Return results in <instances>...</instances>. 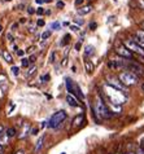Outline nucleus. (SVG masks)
<instances>
[{
	"mask_svg": "<svg viewBox=\"0 0 144 154\" xmlns=\"http://www.w3.org/2000/svg\"><path fill=\"white\" fill-rule=\"evenodd\" d=\"M91 114L96 123H99L103 119H111L114 117V114L109 110L107 102L104 101L103 95L100 92H97L94 98V104L91 105Z\"/></svg>",
	"mask_w": 144,
	"mask_h": 154,
	"instance_id": "1",
	"label": "nucleus"
},
{
	"mask_svg": "<svg viewBox=\"0 0 144 154\" xmlns=\"http://www.w3.org/2000/svg\"><path fill=\"white\" fill-rule=\"evenodd\" d=\"M103 98L108 102H112L114 105H122L126 102V96H124V93L120 89H116L111 87L108 84H104V93H103Z\"/></svg>",
	"mask_w": 144,
	"mask_h": 154,
	"instance_id": "2",
	"label": "nucleus"
},
{
	"mask_svg": "<svg viewBox=\"0 0 144 154\" xmlns=\"http://www.w3.org/2000/svg\"><path fill=\"white\" fill-rule=\"evenodd\" d=\"M66 118H67V113L65 112V110H58V112H56L52 117L49 118V121L47 123V127L52 128V130H57V128L66 121Z\"/></svg>",
	"mask_w": 144,
	"mask_h": 154,
	"instance_id": "3",
	"label": "nucleus"
},
{
	"mask_svg": "<svg viewBox=\"0 0 144 154\" xmlns=\"http://www.w3.org/2000/svg\"><path fill=\"white\" fill-rule=\"evenodd\" d=\"M117 76L120 78V80H121V82L124 83L127 88H129V87H133V85H136L138 82H139V76H138L136 74H134L133 71H129V70L121 71Z\"/></svg>",
	"mask_w": 144,
	"mask_h": 154,
	"instance_id": "4",
	"label": "nucleus"
},
{
	"mask_svg": "<svg viewBox=\"0 0 144 154\" xmlns=\"http://www.w3.org/2000/svg\"><path fill=\"white\" fill-rule=\"evenodd\" d=\"M105 84L111 85V87L116 88V89H120V91H125V92H127V89H129L124 83L121 82L118 76L113 75V74H108L107 76H105Z\"/></svg>",
	"mask_w": 144,
	"mask_h": 154,
	"instance_id": "5",
	"label": "nucleus"
},
{
	"mask_svg": "<svg viewBox=\"0 0 144 154\" xmlns=\"http://www.w3.org/2000/svg\"><path fill=\"white\" fill-rule=\"evenodd\" d=\"M122 43H124V45L129 51H131L134 54H138V56H143L144 57V48H142L139 44H136V43L131 39V38H125V39L122 40Z\"/></svg>",
	"mask_w": 144,
	"mask_h": 154,
	"instance_id": "6",
	"label": "nucleus"
},
{
	"mask_svg": "<svg viewBox=\"0 0 144 154\" xmlns=\"http://www.w3.org/2000/svg\"><path fill=\"white\" fill-rule=\"evenodd\" d=\"M114 53L124 60H134V53L124 45V43H117L114 47Z\"/></svg>",
	"mask_w": 144,
	"mask_h": 154,
	"instance_id": "7",
	"label": "nucleus"
},
{
	"mask_svg": "<svg viewBox=\"0 0 144 154\" xmlns=\"http://www.w3.org/2000/svg\"><path fill=\"white\" fill-rule=\"evenodd\" d=\"M30 131H31V125L29 122H25L21 125V131H20V134L17 135V137H18L20 140H23V139H26L29 135H30Z\"/></svg>",
	"mask_w": 144,
	"mask_h": 154,
	"instance_id": "8",
	"label": "nucleus"
},
{
	"mask_svg": "<svg viewBox=\"0 0 144 154\" xmlns=\"http://www.w3.org/2000/svg\"><path fill=\"white\" fill-rule=\"evenodd\" d=\"M84 122H86L84 114H78V115H75V117L73 118V121H71V128H73V130H79Z\"/></svg>",
	"mask_w": 144,
	"mask_h": 154,
	"instance_id": "9",
	"label": "nucleus"
},
{
	"mask_svg": "<svg viewBox=\"0 0 144 154\" xmlns=\"http://www.w3.org/2000/svg\"><path fill=\"white\" fill-rule=\"evenodd\" d=\"M65 98H66V102L69 104V106H71V108H78V106H80L79 100L74 95H71V93H67Z\"/></svg>",
	"mask_w": 144,
	"mask_h": 154,
	"instance_id": "10",
	"label": "nucleus"
},
{
	"mask_svg": "<svg viewBox=\"0 0 144 154\" xmlns=\"http://www.w3.org/2000/svg\"><path fill=\"white\" fill-rule=\"evenodd\" d=\"M44 140H45V136H44V135H42L38 139L36 144H35V146H34V153H35V154H39V153H40V150H42V149H43Z\"/></svg>",
	"mask_w": 144,
	"mask_h": 154,
	"instance_id": "11",
	"label": "nucleus"
},
{
	"mask_svg": "<svg viewBox=\"0 0 144 154\" xmlns=\"http://www.w3.org/2000/svg\"><path fill=\"white\" fill-rule=\"evenodd\" d=\"M73 95H74L75 97H77L79 101H80V100H83V98H84V95H83L82 89H80V87H79V85H78L77 83H75V82L73 83Z\"/></svg>",
	"mask_w": 144,
	"mask_h": 154,
	"instance_id": "12",
	"label": "nucleus"
},
{
	"mask_svg": "<svg viewBox=\"0 0 144 154\" xmlns=\"http://www.w3.org/2000/svg\"><path fill=\"white\" fill-rule=\"evenodd\" d=\"M84 69H86V71L88 72V74H92L94 70H95V65L88 58H84Z\"/></svg>",
	"mask_w": 144,
	"mask_h": 154,
	"instance_id": "13",
	"label": "nucleus"
},
{
	"mask_svg": "<svg viewBox=\"0 0 144 154\" xmlns=\"http://www.w3.org/2000/svg\"><path fill=\"white\" fill-rule=\"evenodd\" d=\"M2 57L4 58V61H5L7 63H13V57H12V54L8 52L7 49L2 51Z\"/></svg>",
	"mask_w": 144,
	"mask_h": 154,
	"instance_id": "14",
	"label": "nucleus"
},
{
	"mask_svg": "<svg viewBox=\"0 0 144 154\" xmlns=\"http://www.w3.org/2000/svg\"><path fill=\"white\" fill-rule=\"evenodd\" d=\"M92 12V5H86V7H80L78 9V14L79 16H86Z\"/></svg>",
	"mask_w": 144,
	"mask_h": 154,
	"instance_id": "15",
	"label": "nucleus"
},
{
	"mask_svg": "<svg viewBox=\"0 0 144 154\" xmlns=\"http://www.w3.org/2000/svg\"><path fill=\"white\" fill-rule=\"evenodd\" d=\"M5 134H7V136L9 139H13V137H16V136L18 135V132H17V130L14 127H9V128H7L5 130Z\"/></svg>",
	"mask_w": 144,
	"mask_h": 154,
	"instance_id": "16",
	"label": "nucleus"
},
{
	"mask_svg": "<svg viewBox=\"0 0 144 154\" xmlns=\"http://www.w3.org/2000/svg\"><path fill=\"white\" fill-rule=\"evenodd\" d=\"M94 53H95V48L92 45H87L86 48H84V58L91 57Z\"/></svg>",
	"mask_w": 144,
	"mask_h": 154,
	"instance_id": "17",
	"label": "nucleus"
},
{
	"mask_svg": "<svg viewBox=\"0 0 144 154\" xmlns=\"http://www.w3.org/2000/svg\"><path fill=\"white\" fill-rule=\"evenodd\" d=\"M131 39H133L135 43H136V44L140 45L142 48H144V39H142L140 36H138L136 34H134V35H131Z\"/></svg>",
	"mask_w": 144,
	"mask_h": 154,
	"instance_id": "18",
	"label": "nucleus"
},
{
	"mask_svg": "<svg viewBox=\"0 0 144 154\" xmlns=\"http://www.w3.org/2000/svg\"><path fill=\"white\" fill-rule=\"evenodd\" d=\"M9 137H8L7 136V134L5 132H4V134L0 136V145H2V146H5V145H8V143H9Z\"/></svg>",
	"mask_w": 144,
	"mask_h": 154,
	"instance_id": "19",
	"label": "nucleus"
},
{
	"mask_svg": "<svg viewBox=\"0 0 144 154\" xmlns=\"http://www.w3.org/2000/svg\"><path fill=\"white\" fill-rule=\"evenodd\" d=\"M51 35H52V30H45V31H43V34L40 35V39L43 42H45V40L49 39Z\"/></svg>",
	"mask_w": 144,
	"mask_h": 154,
	"instance_id": "20",
	"label": "nucleus"
},
{
	"mask_svg": "<svg viewBox=\"0 0 144 154\" xmlns=\"http://www.w3.org/2000/svg\"><path fill=\"white\" fill-rule=\"evenodd\" d=\"M35 71H36V65H31L30 69H29L27 72H26V76L27 78H30V76H33L34 74H35Z\"/></svg>",
	"mask_w": 144,
	"mask_h": 154,
	"instance_id": "21",
	"label": "nucleus"
},
{
	"mask_svg": "<svg viewBox=\"0 0 144 154\" xmlns=\"http://www.w3.org/2000/svg\"><path fill=\"white\" fill-rule=\"evenodd\" d=\"M60 27H61V23L58 22V21H56V22H52V23L49 25V29L51 30H58Z\"/></svg>",
	"mask_w": 144,
	"mask_h": 154,
	"instance_id": "22",
	"label": "nucleus"
},
{
	"mask_svg": "<svg viewBox=\"0 0 144 154\" xmlns=\"http://www.w3.org/2000/svg\"><path fill=\"white\" fill-rule=\"evenodd\" d=\"M69 40H70V35H69V34H66V35H65L64 38H62V42L60 43V44H61V47H64V45H66V44H67V43H69Z\"/></svg>",
	"mask_w": 144,
	"mask_h": 154,
	"instance_id": "23",
	"label": "nucleus"
},
{
	"mask_svg": "<svg viewBox=\"0 0 144 154\" xmlns=\"http://www.w3.org/2000/svg\"><path fill=\"white\" fill-rule=\"evenodd\" d=\"M21 65H22V67H29V65H30L29 58H25V57L21 58Z\"/></svg>",
	"mask_w": 144,
	"mask_h": 154,
	"instance_id": "24",
	"label": "nucleus"
},
{
	"mask_svg": "<svg viewBox=\"0 0 144 154\" xmlns=\"http://www.w3.org/2000/svg\"><path fill=\"white\" fill-rule=\"evenodd\" d=\"M11 71H12V74H13L14 76H17L20 74V67L18 66H12L11 67Z\"/></svg>",
	"mask_w": 144,
	"mask_h": 154,
	"instance_id": "25",
	"label": "nucleus"
},
{
	"mask_svg": "<svg viewBox=\"0 0 144 154\" xmlns=\"http://www.w3.org/2000/svg\"><path fill=\"white\" fill-rule=\"evenodd\" d=\"M55 58H56V51H52L49 54V62H55Z\"/></svg>",
	"mask_w": 144,
	"mask_h": 154,
	"instance_id": "26",
	"label": "nucleus"
},
{
	"mask_svg": "<svg viewBox=\"0 0 144 154\" xmlns=\"http://www.w3.org/2000/svg\"><path fill=\"white\" fill-rule=\"evenodd\" d=\"M44 25H45V21H44V20H42V18H39V20H38V21H36V26H39V27H43V26H44Z\"/></svg>",
	"mask_w": 144,
	"mask_h": 154,
	"instance_id": "27",
	"label": "nucleus"
},
{
	"mask_svg": "<svg viewBox=\"0 0 144 154\" xmlns=\"http://www.w3.org/2000/svg\"><path fill=\"white\" fill-rule=\"evenodd\" d=\"M69 27H70V30H71V31H75V32H78L79 30H80V29H79V26H78V25H70Z\"/></svg>",
	"mask_w": 144,
	"mask_h": 154,
	"instance_id": "28",
	"label": "nucleus"
},
{
	"mask_svg": "<svg viewBox=\"0 0 144 154\" xmlns=\"http://www.w3.org/2000/svg\"><path fill=\"white\" fill-rule=\"evenodd\" d=\"M35 13H36L38 16H42V14H44V13H45V12H44V8L39 7V8H38V9H36V12H35Z\"/></svg>",
	"mask_w": 144,
	"mask_h": 154,
	"instance_id": "29",
	"label": "nucleus"
},
{
	"mask_svg": "<svg viewBox=\"0 0 144 154\" xmlns=\"http://www.w3.org/2000/svg\"><path fill=\"white\" fill-rule=\"evenodd\" d=\"M135 154H144V148L142 146V145L136 148V150H135Z\"/></svg>",
	"mask_w": 144,
	"mask_h": 154,
	"instance_id": "30",
	"label": "nucleus"
},
{
	"mask_svg": "<svg viewBox=\"0 0 144 154\" xmlns=\"http://www.w3.org/2000/svg\"><path fill=\"white\" fill-rule=\"evenodd\" d=\"M38 132H39V128H38V127H31L30 135H38Z\"/></svg>",
	"mask_w": 144,
	"mask_h": 154,
	"instance_id": "31",
	"label": "nucleus"
},
{
	"mask_svg": "<svg viewBox=\"0 0 144 154\" xmlns=\"http://www.w3.org/2000/svg\"><path fill=\"white\" fill-rule=\"evenodd\" d=\"M49 78H51L49 74H45V75H43V76H40V80H42V82H48Z\"/></svg>",
	"mask_w": 144,
	"mask_h": 154,
	"instance_id": "32",
	"label": "nucleus"
},
{
	"mask_svg": "<svg viewBox=\"0 0 144 154\" xmlns=\"http://www.w3.org/2000/svg\"><path fill=\"white\" fill-rule=\"evenodd\" d=\"M135 34H136L138 36H140L142 39H144V30H142V29H140V30H138V31L135 32Z\"/></svg>",
	"mask_w": 144,
	"mask_h": 154,
	"instance_id": "33",
	"label": "nucleus"
},
{
	"mask_svg": "<svg viewBox=\"0 0 144 154\" xmlns=\"http://www.w3.org/2000/svg\"><path fill=\"white\" fill-rule=\"evenodd\" d=\"M29 61H30V63L35 62V61H36V56H35V54H31V56L29 57Z\"/></svg>",
	"mask_w": 144,
	"mask_h": 154,
	"instance_id": "34",
	"label": "nucleus"
},
{
	"mask_svg": "<svg viewBox=\"0 0 144 154\" xmlns=\"http://www.w3.org/2000/svg\"><path fill=\"white\" fill-rule=\"evenodd\" d=\"M84 3V0H75L74 2V4H75V7H80L82 4Z\"/></svg>",
	"mask_w": 144,
	"mask_h": 154,
	"instance_id": "35",
	"label": "nucleus"
},
{
	"mask_svg": "<svg viewBox=\"0 0 144 154\" xmlns=\"http://www.w3.org/2000/svg\"><path fill=\"white\" fill-rule=\"evenodd\" d=\"M35 12H36V11L34 9L33 7H29V8H27V13H29V14H34V13H35Z\"/></svg>",
	"mask_w": 144,
	"mask_h": 154,
	"instance_id": "36",
	"label": "nucleus"
},
{
	"mask_svg": "<svg viewBox=\"0 0 144 154\" xmlns=\"http://www.w3.org/2000/svg\"><path fill=\"white\" fill-rule=\"evenodd\" d=\"M56 7H57V8H64V7H65V3H64V2H57Z\"/></svg>",
	"mask_w": 144,
	"mask_h": 154,
	"instance_id": "37",
	"label": "nucleus"
},
{
	"mask_svg": "<svg viewBox=\"0 0 144 154\" xmlns=\"http://www.w3.org/2000/svg\"><path fill=\"white\" fill-rule=\"evenodd\" d=\"M97 27V23L96 22H91L90 23V30H95Z\"/></svg>",
	"mask_w": 144,
	"mask_h": 154,
	"instance_id": "38",
	"label": "nucleus"
},
{
	"mask_svg": "<svg viewBox=\"0 0 144 154\" xmlns=\"http://www.w3.org/2000/svg\"><path fill=\"white\" fill-rule=\"evenodd\" d=\"M17 54H18L20 57H23V54H25V51H22V49H18V51H17Z\"/></svg>",
	"mask_w": 144,
	"mask_h": 154,
	"instance_id": "39",
	"label": "nucleus"
},
{
	"mask_svg": "<svg viewBox=\"0 0 144 154\" xmlns=\"http://www.w3.org/2000/svg\"><path fill=\"white\" fill-rule=\"evenodd\" d=\"M74 22L79 26V25H83V23H84V21H83V20H74Z\"/></svg>",
	"mask_w": 144,
	"mask_h": 154,
	"instance_id": "40",
	"label": "nucleus"
},
{
	"mask_svg": "<svg viewBox=\"0 0 144 154\" xmlns=\"http://www.w3.org/2000/svg\"><path fill=\"white\" fill-rule=\"evenodd\" d=\"M74 48H75V51H80V42H78L77 44L74 45Z\"/></svg>",
	"mask_w": 144,
	"mask_h": 154,
	"instance_id": "41",
	"label": "nucleus"
},
{
	"mask_svg": "<svg viewBox=\"0 0 144 154\" xmlns=\"http://www.w3.org/2000/svg\"><path fill=\"white\" fill-rule=\"evenodd\" d=\"M4 132H5V130H4V126H3V125H0V136H2Z\"/></svg>",
	"mask_w": 144,
	"mask_h": 154,
	"instance_id": "42",
	"label": "nucleus"
},
{
	"mask_svg": "<svg viewBox=\"0 0 144 154\" xmlns=\"http://www.w3.org/2000/svg\"><path fill=\"white\" fill-rule=\"evenodd\" d=\"M7 39L9 40V42H13V36H12V34H8V35H7Z\"/></svg>",
	"mask_w": 144,
	"mask_h": 154,
	"instance_id": "43",
	"label": "nucleus"
},
{
	"mask_svg": "<svg viewBox=\"0 0 144 154\" xmlns=\"http://www.w3.org/2000/svg\"><path fill=\"white\" fill-rule=\"evenodd\" d=\"M12 154H25V152L23 150H16L14 153H12Z\"/></svg>",
	"mask_w": 144,
	"mask_h": 154,
	"instance_id": "44",
	"label": "nucleus"
},
{
	"mask_svg": "<svg viewBox=\"0 0 144 154\" xmlns=\"http://www.w3.org/2000/svg\"><path fill=\"white\" fill-rule=\"evenodd\" d=\"M66 63H67V57H65L64 60H62V66H65Z\"/></svg>",
	"mask_w": 144,
	"mask_h": 154,
	"instance_id": "45",
	"label": "nucleus"
},
{
	"mask_svg": "<svg viewBox=\"0 0 144 154\" xmlns=\"http://www.w3.org/2000/svg\"><path fill=\"white\" fill-rule=\"evenodd\" d=\"M3 80H5V76H4V75H0V84L3 83Z\"/></svg>",
	"mask_w": 144,
	"mask_h": 154,
	"instance_id": "46",
	"label": "nucleus"
},
{
	"mask_svg": "<svg viewBox=\"0 0 144 154\" xmlns=\"http://www.w3.org/2000/svg\"><path fill=\"white\" fill-rule=\"evenodd\" d=\"M33 51H34V47H30V48H27V51H26V52H27V53H31Z\"/></svg>",
	"mask_w": 144,
	"mask_h": 154,
	"instance_id": "47",
	"label": "nucleus"
},
{
	"mask_svg": "<svg viewBox=\"0 0 144 154\" xmlns=\"http://www.w3.org/2000/svg\"><path fill=\"white\" fill-rule=\"evenodd\" d=\"M29 31H30V32H34V31H35V27H34V26H30V27H29Z\"/></svg>",
	"mask_w": 144,
	"mask_h": 154,
	"instance_id": "48",
	"label": "nucleus"
},
{
	"mask_svg": "<svg viewBox=\"0 0 144 154\" xmlns=\"http://www.w3.org/2000/svg\"><path fill=\"white\" fill-rule=\"evenodd\" d=\"M47 123H48V122H43V123H42V126H40V128H44V127H47Z\"/></svg>",
	"mask_w": 144,
	"mask_h": 154,
	"instance_id": "49",
	"label": "nucleus"
},
{
	"mask_svg": "<svg viewBox=\"0 0 144 154\" xmlns=\"http://www.w3.org/2000/svg\"><path fill=\"white\" fill-rule=\"evenodd\" d=\"M26 22V18H20V23H25Z\"/></svg>",
	"mask_w": 144,
	"mask_h": 154,
	"instance_id": "50",
	"label": "nucleus"
},
{
	"mask_svg": "<svg viewBox=\"0 0 144 154\" xmlns=\"http://www.w3.org/2000/svg\"><path fill=\"white\" fill-rule=\"evenodd\" d=\"M35 2H36V4H39V5H40V4H43V3H44L43 0H35Z\"/></svg>",
	"mask_w": 144,
	"mask_h": 154,
	"instance_id": "51",
	"label": "nucleus"
},
{
	"mask_svg": "<svg viewBox=\"0 0 144 154\" xmlns=\"http://www.w3.org/2000/svg\"><path fill=\"white\" fill-rule=\"evenodd\" d=\"M124 154H135V152H131V150H127V152H125Z\"/></svg>",
	"mask_w": 144,
	"mask_h": 154,
	"instance_id": "52",
	"label": "nucleus"
},
{
	"mask_svg": "<svg viewBox=\"0 0 144 154\" xmlns=\"http://www.w3.org/2000/svg\"><path fill=\"white\" fill-rule=\"evenodd\" d=\"M140 29L144 30V21H142V22H140Z\"/></svg>",
	"mask_w": 144,
	"mask_h": 154,
	"instance_id": "53",
	"label": "nucleus"
},
{
	"mask_svg": "<svg viewBox=\"0 0 144 154\" xmlns=\"http://www.w3.org/2000/svg\"><path fill=\"white\" fill-rule=\"evenodd\" d=\"M62 25H64V26H70V23H69V22H64Z\"/></svg>",
	"mask_w": 144,
	"mask_h": 154,
	"instance_id": "54",
	"label": "nucleus"
},
{
	"mask_svg": "<svg viewBox=\"0 0 144 154\" xmlns=\"http://www.w3.org/2000/svg\"><path fill=\"white\" fill-rule=\"evenodd\" d=\"M43 2H44V3H51L52 0H43Z\"/></svg>",
	"mask_w": 144,
	"mask_h": 154,
	"instance_id": "55",
	"label": "nucleus"
},
{
	"mask_svg": "<svg viewBox=\"0 0 144 154\" xmlns=\"http://www.w3.org/2000/svg\"><path fill=\"white\" fill-rule=\"evenodd\" d=\"M2 31H3V26L0 25V34H2Z\"/></svg>",
	"mask_w": 144,
	"mask_h": 154,
	"instance_id": "56",
	"label": "nucleus"
},
{
	"mask_svg": "<svg viewBox=\"0 0 144 154\" xmlns=\"http://www.w3.org/2000/svg\"><path fill=\"white\" fill-rule=\"evenodd\" d=\"M142 89H143V92H144V83L142 84Z\"/></svg>",
	"mask_w": 144,
	"mask_h": 154,
	"instance_id": "57",
	"label": "nucleus"
},
{
	"mask_svg": "<svg viewBox=\"0 0 144 154\" xmlns=\"http://www.w3.org/2000/svg\"><path fill=\"white\" fill-rule=\"evenodd\" d=\"M112 154H124V153H112Z\"/></svg>",
	"mask_w": 144,
	"mask_h": 154,
	"instance_id": "58",
	"label": "nucleus"
},
{
	"mask_svg": "<svg viewBox=\"0 0 144 154\" xmlns=\"http://www.w3.org/2000/svg\"><path fill=\"white\" fill-rule=\"evenodd\" d=\"M5 2H12V0H5Z\"/></svg>",
	"mask_w": 144,
	"mask_h": 154,
	"instance_id": "59",
	"label": "nucleus"
},
{
	"mask_svg": "<svg viewBox=\"0 0 144 154\" xmlns=\"http://www.w3.org/2000/svg\"><path fill=\"white\" fill-rule=\"evenodd\" d=\"M0 154H3V152H0Z\"/></svg>",
	"mask_w": 144,
	"mask_h": 154,
	"instance_id": "60",
	"label": "nucleus"
},
{
	"mask_svg": "<svg viewBox=\"0 0 144 154\" xmlns=\"http://www.w3.org/2000/svg\"><path fill=\"white\" fill-rule=\"evenodd\" d=\"M61 154H66V153H61Z\"/></svg>",
	"mask_w": 144,
	"mask_h": 154,
	"instance_id": "61",
	"label": "nucleus"
}]
</instances>
